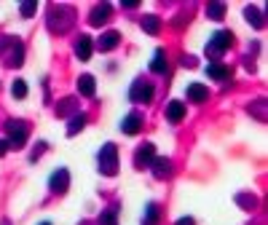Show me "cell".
Masks as SVG:
<instances>
[{"label":"cell","mask_w":268,"mask_h":225,"mask_svg":"<svg viewBox=\"0 0 268 225\" xmlns=\"http://www.w3.org/2000/svg\"><path fill=\"white\" fill-rule=\"evenodd\" d=\"M207 75H209V78H217V81H225V78H231V67L212 62V64H207Z\"/></svg>","instance_id":"12"},{"label":"cell","mask_w":268,"mask_h":225,"mask_svg":"<svg viewBox=\"0 0 268 225\" xmlns=\"http://www.w3.org/2000/svg\"><path fill=\"white\" fill-rule=\"evenodd\" d=\"M35 11V3H22V16H32Z\"/></svg>","instance_id":"25"},{"label":"cell","mask_w":268,"mask_h":225,"mask_svg":"<svg viewBox=\"0 0 268 225\" xmlns=\"http://www.w3.org/2000/svg\"><path fill=\"white\" fill-rule=\"evenodd\" d=\"M182 116H185V105H182L180 99L166 105V118H169V121H182Z\"/></svg>","instance_id":"13"},{"label":"cell","mask_w":268,"mask_h":225,"mask_svg":"<svg viewBox=\"0 0 268 225\" xmlns=\"http://www.w3.org/2000/svg\"><path fill=\"white\" fill-rule=\"evenodd\" d=\"M75 57L81 62H89L91 59V38L89 35H81V41L75 43Z\"/></svg>","instance_id":"11"},{"label":"cell","mask_w":268,"mask_h":225,"mask_svg":"<svg viewBox=\"0 0 268 225\" xmlns=\"http://www.w3.org/2000/svg\"><path fill=\"white\" fill-rule=\"evenodd\" d=\"M6 132H8V148H24V142H27V129H24V123L19 121H8L6 123Z\"/></svg>","instance_id":"1"},{"label":"cell","mask_w":268,"mask_h":225,"mask_svg":"<svg viewBox=\"0 0 268 225\" xmlns=\"http://www.w3.org/2000/svg\"><path fill=\"white\" fill-rule=\"evenodd\" d=\"M150 169H153V174H156L158 180H164V177H169L172 174V161L169 158H153Z\"/></svg>","instance_id":"10"},{"label":"cell","mask_w":268,"mask_h":225,"mask_svg":"<svg viewBox=\"0 0 268 225\" xmlns=\"http://www.w3.org/2000/svg\"><path fill=\"white\" fill-rule=\"evenodd\" d=\"M118 153H116V145L107 142L105 148H102V153H99V169H102V174H116L118 172Z\"/></svg>","instance_id":"2"},{"label":"cell","mask_w":268,"mask_h":225,"mask_svg":"<svg viewBox=\"0 0 268 225\" xmlns=\"http://www.w3.org/2000/svg\"><path fill=\"white\" fill-rule=\"evenodd\" d=\"M153 158H156V148H153L150 142H145L142 148H137V153H134V164H137V169H150Z\"/></svg>","instance_id":"5"},{"label":"cell","mask_w":268,"mask_h":225,"mask_svg":"<svg viewBox=\"0 0 268 225\" xmlns=\"http://www.w3.org/2000/svg\"><path fill=\"white\" fill-rule=\"evenodd\" d=\"M247 22L252 24V27H263V19H260V11L257 8H247Z\"/></svg>","instance_id":"21"},{"label":"cell","mask_w":268,"mask_h":225,"mask_svg":"<svg viewBox=\"0 0 268 225\" xmlns=\"http://www.w3.org/2000/svg\"><path fill=\"white\" fill-rule=\"evenodd\" d=\"M207 16H212V19L220 22V19L225 16V6H223V3H209V6H207Z\"/></svg>","instance_id":"18"},{"label":"cell","mask_w":268,"mask_h":225,"mask_svg":"<svg viewBox=\"0 0 268 225\" xmlns=\"http://www.w3.org/2000/svg\"><path fill=\"white\" fill-rule=\"evenodd\" d=\"M185 97L193 99V102H204V99H209V89L201 86V83H191V86L185 89Z\"/></svg>","instance_id":"9"},{"label":"cell","mask_w":268,"mask_h":225,"mask_svg":"<svg viewBox=\"0 0 268 225\" xmlns=\"http://www.w3.org/2000/svg\"><path fill=\"white\" fill-rule=\"evenodd\" d=\"M156 204H150V207H148V220H145V225H153V223H156Z\"/></svg>","instance_id":"24"},{"label":"cell","mask_w":268,"mask_h":225,"mask_svg":"<svg viewBox=\"0 0 268 225\" xmlns=\"http://www.w3.org/2000/svg\"><path fill=\"white\" fill-rule=\"evenodd\" d=\"M140 126H142V123H140V116H134V113L121 121V132H123V134H137V132H140Z\"/></svg>","instance_id":"14"},{"label":"cell","mask_w":268,"mask_h":225,"mask_svg":"<svg viewBox=\"0 0 268 225\" xmlns=\"http://www.w3.org/2000/svg\"><path fill=\"white\" fill-rule=\"evenodd\" d=\"M73 107H75V99H67L64 105H59V107H57V113H59V116H64V113H70Z\"/></svg>","instance_id":"23"},{"label":"cell","mask_w":268,"mask_h":225,"mask_svg":"<svg viewBox=\"0 0 268 225\" xmlns=\"http://www.w3.org/2000/svg\"><path fill=\"white\" fill-rule=\"evenodd\" d=\"M158 27H161V22H158L156 16H145V19H142V30H145V32L156 35V32H158Z\"/></svg>","instance_id":"19"},{"label":"cell","mask_w":268,"mask_h":225,"mask_svg":"<svg viewBox=\"0 0 268 225\" xmlns=\"http://www.w3.org/2000/svg\"><path fill=\"white\" fill-rule=\"evenodd\" d=\"M116 212H118L116 207H113L110 212H102V217H99V225H116Z\"/></svg>","instance_id":"22"},{"label":"cell","mask_w":268,"mask_h":225,"mask_svg":"<svg viewBox=\"0 0 268 225\" xmlns=\"http://www.w3.org/2000/svg\"><path fill=\"white\" fill-rule=\"evenodd\" d=\"M41 225H51V223H41Z\"/></svg>","instance_id":"28"},{"label":"cell","mask_w":268,"mask_h":225,"mask_svg":"<svg viewBox=\"0 0 268 225\" xmlns=\"http://www.w3.org/2000/svg\"><path fill=\"white\" fill-rule=\"evenodd\" d=\"M129 99H132V102H140V105H148L153 99V86L145 83L142 78L140 81H134L132 89H129Z\"/></svg>","instance_id":"4"},{"label":"cell","mask_w":268,"mask_h":225,"mask_svg":"<svg viewBox=\"0 0 268 225\" xmlns=\"http://www.w3.org/2000/svg\"><path fill=\"white\" fill-rule=\"evenodd\" d=\"M67 182H70V172L67 169H59L51 174V191L54 193H64L67 191Z\"/></svg>","instance_id":"8"},{"label":"cell","mask_w":268,"mask_h":225,"mask_svg":"<svg viewBox=\"0 0 268 225\" xmlns=\"http://www.w3.org/2000/svg\"><path fill=\"white\" fill-rule=\"evenodd\" d=\"M233 46V32H228V30H217L215 35H212L209 46H207V54H220L225 51V48Z\"/></svg>","instance_id":"3"},{"label":"cell","mask_w":268,"mask_h":225,"mask_svg":"<svg viewBox=\"0 0 268 225\" xmlns=\"http://www.w3.org/2000/svg\"><path fill=\"white\" fill-rule=\"evenodd\" d=\"M110 16H113L110 3H102V6H94V11H91V16H89V22H91L94 27H99V24H105Z\"/></svg>","instance_id":"6"},{"label":"cell","mask_w":268,"mask_h":225,"mask_svg":"<svg viewBox=\"0 0 268 225\" xmlns=\"http://www.w3.org/2000/svg\"><path fill=\"white\" fill-rule=\"evenodd\" d=\"M177 225H196V220H193V217H182V220H177Z\"/></svg>","instance_id":"26"},{"label":"cell","mask_w":268,"mask_h":225,"mask_svg":"<svg viewBox=\"0 0 268 225\" xmlns=\"http://www.w3.org/2000/svg\"><path fill=\"white\" fill-rule=\"evenodd\" d=\"M11 94H14L16 99H24V97H27V83L16 78V81H14V86H11Z\"/></svg>","instance_id":"20"},{"label":"cell","mask_w":268,"mask_h":225,"mask_svg":"<svg viewBox=\"0 0 268 225\" xmlns=\"http://www.w3.org/2000/svg\"><path fill=\"white\" fill-rule=\"evenodd\" d=\"M150 70L153 73H166V57H164V51H156L153 54V62H150Z\"/></svg>","instance_id":"16"},{"label":"cell","mask_w":268,"mask_h":225,"mask_svg":"<svg viewBox=\"0 0 268 225\" xmlns=\"http://www.w3.org/2000/svg\"><path fill=\"white\" fill-rule=\"evenodd\" d=\"M118 43H121V32H116V30H107V32L99 38L97 48H99V51H113Z\"/></svg>","instance_id":"7"},{"label":"cell","mask_w":268,"mask_h":225,"mask_svg":"<svg viewBox=\"0 0 268 225\" xmlns=\"http://www.w3.org/2000/svg\"><path fill=\"white\" fill-rule=\"evenodd\" d=\"M6 150H8V142H6V139H0V156H3Z\"/></svg>","instance_id":"27"},{"label":"cell","mask_w":268,"mask_h":225,"mask_svg":"<svg viewBox=\"0 0 268 225\" xmlns=\"http://www.w3.org/2000/svg\"><path fill=\"white\" fill-rule=\"evenodd\" d=\"M83 126H86V116H83V113H78V116H73V121L67 123V134L73 137V134H78Z\"/></svg>","instance_id":"17"},{"label":"cell","mask_w":268,"mask_h":225,"mask_svg":"<svg viewBox=\"0 0 268 225\" xmlns=\"http://www.w3.org/2000/svg\"><path fill=\"white\" fill-rule=\"evenodd\" d=\"M94 78L91 75H81V78H78V91L83 94V97H94Z\"/></svg>","instance_id":"15"}]
</instances>
